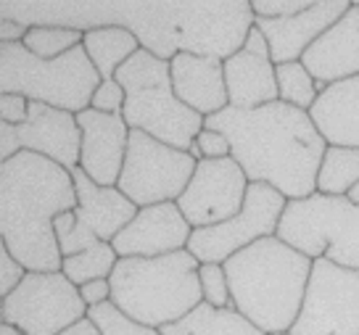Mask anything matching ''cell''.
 Masks as SVG:
<instances>
[{"label": "cell", "instance_id": "d6986e66", "mask_svg": "<svg viewBox=\"0 0 359 335\" xmlns=\"http://www.w3.org/2000/svg\"><path fill=\"white\" fill-rule=\"evenodd\" d=\"M169 67H172V85H175L177 98L188 109L201 114L203 119L230 106L222 58L180 53L169 61Z\"/></svg>", "mask_w": 359, "mask_h": 335}, {"label": "cell", "instance_id": "7a4b0ae2", "mask_svg": "<svg viewBox=\"0 0 359 335\" xmlns=\"http://www.w3.org/2000/svg\"><path fill=\"white\" fill-rule=\"evenodd\" d=\"M206 127L230 143V156L246 172L248 182H262L288 201L317 193V175L327 143L317 132L309 111L283 101L259 109H233L206 116Z\"/></svg>", "mask_w": 359, "mask_h": 335}, {"label": "cell", "instance_id": "5b68a950", "mask_svg": "<svg viewBox=\"0 0 359 335\" xmlns=\"http://www.w3.org/2000/svg\"><path fill=\"white\" fill-rule=\"evenodd\" d=\"M201 261L188 248L156 259H119L111 278V303L148 327H167L203 303Z\"/></svg>", "mask_w": 359, "mask_h": 335}, {"label": "cell", "instance_id": "484cf974", "mask_svg": "<svg viewBox=\"0 0 359 335\" xmlns=\"http://www.w3.org/2000/svg\"><path fill=\"white\" fill-rule=\"evenodd\" d=\"M119 261V254L114 251L111 243H98V246L82 251L77 257H67L61 264V272L67 275L77 288H82L85 282L93 280H109L111 278L114 267Z\"/></svg>", "mask_w": 359, "mask_h": 335}, {"label": "cell", "instance_id": "ab89813d", "mask_svg": "<svg viewBox=\"0 0 359 335\" xmlns=\"http://www.w3.org/2000/svg\"><path fill=\"white\" fill-rule=\"evenodd\" d=\"M346 198H348V201H351V203H357V206H359V182H357V185H354V188H351V190H348V196H346Z\"/></svg>", "mask_w": 359, "mask_h": 335}, {"label": "cell", "instance_id": "44dd1931", "mask_svg": "<svg viewBox=\"0 0 359 335\" xmlns=\"http://www.w3.org/2000/svg\"><path fill=\"white\" fill-rule=\"evenodd\" d=\"M224 85L233 109H259L280 101L278 93V67L269 53H251L241 48L224 58Z\"/></svg>", "mask_w": 359, "mask_h": 335}, {"label": "cell", "instance_id": "8992f818", "mask_svg": "<svg viewBox=\"0 0 359 335\" xmlns=\"http://www.w3.org/2000/svg\"><path fill=\"white\" fill-rule=\"evenodd\" d=\"M114 79L127 93L122 116L130 130H140L167 146L191 153L196 137L206 127V119L177 98L169 61L140 48Z\"/></svg>", "mask_w": 359, "mask_h": 335}, {"label": "cell", "instance_id": "4316f807", "mask_svg": "<svg viewBox=\"0 0 359 335\" xmlns=\"http://www.w3.org/2000/svg\"><path fill=\"white\" fill-rule=\"evenodd\" d=\"M278 93L280 101L288 106H296L302 111H309L320 93H317V79L309 74V69L304 67L302 61L293 64H280L278 67Z\"/></svg>", "mask_w": 359, "mask_h": 335}, {"label": "cell", "instance_id": "8d00e7d4", "mask_svg": "<svg viewBox=\"0 0 359 335\" xmlns=\"http://www.w3.org/2000/svg\"><path fill=\"white\" fill-rule=\"evenodd\" d=\"M29 32V27H24L19 22H11V19H0V45H13L22 43Z\"/></svg>", "mask_w": 359, "mask_h": 335}, {"label": "cell", "instance_id": "1f68e13d", "mask_svg": "<svg viewBox=\"0 0 359 335\" xmlns=\"http://www.w3.org/2000/svg\"><path fill=\"white\" fill-rule=\"evenodd\" d=\"M27 272H29V269L24 267L8 248L0 246V296H3V299L11 296V293L22 285V280L27 278Z\"/></svg>", "mask_w": 359, "mask_h": 335}, {"label": "cell", "instance_id": "3957f363", "mask_svg": "<svg viewBox=\"0 0 359 335\" xmlns=\"http://www.w3.org/2000/svg\"><path fill=\"white\" fill-rule=\"evenodd\" d=\"M72 209L77 190L67 167L29 151L0 161V238L29 272H61L53 222Z\"/></svg>", "mask_w": 359, "mask_h": 335}, {"label": "cell", "instance_id": "277c9868", "mask_svg": "<svg viewBox=\"0 0 359 335\" xmlns=\"http://www.w3.org/2000/svg\"><path fill=\"white\" fill-rule=\"evenodd\" d=\"M314 261L283 243L262 238L224 261L233 306L264 333L291 330L304 306Z\"/></svg>", "mask_w": 359, "mask_h": 335}, {"label": "cell", "instance_id": "f546056e", "mask_svg": "<svg viewBox=\"0 0 359 335\" xmlns=\"http://www.w3.org/2000/svg\"><path fill=\"white\" fill-rule=\"evenodd\" d=\"M198 280H201L203 303H209L214 309L233 306V293H230V280H227L224 264H201Z\"/></svg>", "mask_w": 359, "mask_h": 335}, {"label": "cell", "instance_id": "83f0119b", "mask_svg": "<svg viewBox=\"0 0 359 335\" xmlns=\"http://www.w3.org/2000/svg\"><path fill=\"white\" fill-rule=\"evenodd\" d=\"M85 40V32L77 29H64V27H29L27 37L22 40V45L37 58H61L67 56L69 50L79 48Z\"/></svg>", "mask_w": 359, "mask_h": 335}, {"label": "cell", "instance_id": "cb8c5ba5", "mask_svg": "<svg viewBox=\"0 0 359 335\" xmlns=\"http://www.w3.org/2000/svg\"><path fill=\"white\" fill-rule=\"evenodd\" d=\"M82 48L88 50V58L98 69L101 79H114L116 71L140 50V43L122 27H98L85 32Z\"/></svg>", "mask_w": 359, "mask_h": 335}, {"label": "cell", "instance_id": "e575fe53", "mask_svg": "<svg viewBox=\"0 0 359 335\" xmlns=\"http://www.w3.org/2000/svg\"><path fill=\"white\" fill-rule=\"evenodd\" d=\"M196 146L201 151V158H227L233 153L227 137L222 132H217V130H209V127H203L201 135L196 137Z\"/></svg>", "mask_w": 359, "mask_h": 335}, {"label": "cell", "instance_id": "ffe728a7", "mask_svg": "<svg viewBox=\"0 0 359 335\" xmlns=\"http://www.w3.org/2000/svg\"><path fill=\"white\" fill-rule=\"evenodd\" d=\"M74 190H77V214L79 224H85L90 233L103 243H111L127 224L140 212L116 185H98L82 172L74 169Z\"/></svg>", "mask_w": 359, "mask_h": 335}, {"label": "cell", "instance_id": "7402d4cb", "mask_svg": "<svg viewBox=\"0 0 359 335\" xmlns=\"http://www.w3.org/2000/svg\"><path fill=\"white\" fill-rule=\"evenodd\" d=\"M309 116L327 146L359 148V77L327 85Z\"/></svg>", "mask_w": 359, "mask_h": 335}, {"label": "cell", "instance_id": "ba28073f", "mask_svg": "<svg viewBox=\"0 0 359 335\" xmlns=\"http://www.w3.org/2000/svg\"><path fill=\"white\" fill-rule=\"evenodd\" d=\"M278 238L304 257L327 259L359 272V206L346 196H323L288 201Z\"/></svg>", "mask_w": 359, "mask_h": 335}, {"label": "cell", "instance_id": "4dcf8cb0", "mask_svg": "<svg viewBox=\"0 0 359 335\" xmlns=\"http://www.w3.org/2000/svg\"><path fill=\"white\" fill-rule=\"evenodd\" d=\"M124 103H127V93H124L122 85L116 79H103L98 90H95V95H93L90 109H95L101 114H122Z\"/></svg>", "mask_w": 359, "mask_h": 335}, {"label": "cell", "instance_id": "6da1fadb", "mask_svg": "<svg viewBox=\"0 0 359 335\" xmlns=\"http://www.w3.org/2000/svg\"><path fill=\"white\" fill-rule=\"evenodd\" d=\"M0 19L77 32L122 27L164 61L180 53L224 61L243 48L257 16L248 0H3Z\"/></svg>", "mask_w": 359, "mask_h": 335}, {"label": "cell", "instance_id": "d590c367", "mask_svg": "<svg viewBox=\"0 0 359 335\" xmlns=\"http://www.w3.org/2000/svg\"><path fill=\"white\" fill-rule=\"evenodd\" d=\"M79 293H82V299L88 303V309H93V306H101V303L111 301V282L109 280H93V282H85L79 288Z\"/></svg>", "mask_w": 359, "mask_h": 335}, {"label": "cell", "instance_id": "74e56055", "mask_svg": "<svg viewBox=\"0 0 359 335\" xmlns=\"http://www.w3.org/2000/svg\"><path fill=\"white\" fill-rule=\"evenodd\" d=\"M58 335H101V330L95 327V322H93L90 317H85V320H79V322L69 324L67 330H61Z\"/></svg>", "mask_w": 359, "mask_h": 335}, {"label": "cell", "instance_id": "9a60e30c", "mask_svg": "<svg viewBox=\"0 0 359 335\" xmlns=\"http://www.w3.org/2000/svg\"><path fill=\"white\" fill-rule=\"evenodd\" d=\"M193 227L175 201L143 206L135 219L111 240L119 259H156L182 251L191 243Z\"/></svg>", "mask_w": 359, "mask_h": 335}, {"label": "cell", "instance_id": "f1b7e54d", "mask_svg": "<svg viewBox=\"0 0 359 335\" xmlns=\"http://www.w3.org/2000/svg\"><path fill=\"white\" fill-rule=\"evenodd\" d=\"M88 317L95 322V327L101 330V335H161V330L148 327V324L133 320L130 314H124L122 309L114 306L111 301L88 309Z\"/></svg>", "mask_w": 359, "mask_h": 335}, {"label": "cell", "instance_id": "836d02e7", "mask_svg": "<svg viewBox=\"0 0 359 335\" xmlns=\"http://www.w3.org/2000/svg\"><path fill=\"white\" fill-rule=\"evenodd\" d=\"M29 98L16 93H0V119L6 124H24L29 119Z\"/></svg>", "mask_w": 359, "mask_h": 335}, {"label": "cell", "instance_id": "4fadbf2b", "mask_svg": "<svg viewBox=\"0 0 359 335\" xmlns=\"http://www.w3.org/2000/svg\"><path fill=\"white\" fill-rule=\"evenodd\" d=\"M22 151L56 161L69 172L79 167L82 151V130L77 124V114L61 111L53 106L32 101L29 119L24 124L0 122V161L19 156Z\"/></svg>", "mask_w": 359, "mask_h": 335}, {"label": "cell", "instance_id": "60d3db41", "mask_svg": "<svg viewBox=\"0 0 359 335\" xmlns=\"http://www.w3.org/2000/svg\"><path fill=\"white\" fill-rule=\"evenodd\" d=\"M269 335H291L288 330H283V333H269Z\"/></svg>", "mask_w": 359, "mask_h": 335}, {"label": "cell", "instance_id": "603a6c76", "mask_svg": "<svg viewBox=\"0 0 359 335\" xmlns=\"http://www.w3.org/2000/svg\"><path fill=\"white\" fill-rule=\"evenodd\" d=\"M161 335H269L246 320L236 306L214 309L209 303H198L185 320L161 327Z\"/></svg>", "mask_w": 359, "mask_h": 335}, {"label": "cell", "instance_id": "9c48e42d", "mask_svg": "<svg viewBox=\"0 0 359 335\" xmlns=\"http://www.w3.org/2000/svg\"><path fill=\"white\" fill-rule=\"evenodd\" d=\"M196 164L198 158H193L188 151L172 148L140 130H133L116 188L137 209L167 201L177 203L193 179Z\"/></svg>", "mask_w": 359, "mask_h": 335}, {"label": "cell", "instance_id": "52a82bcc", "mask_svg": "<svg viewBox=\"0 0 359 335\" xmlns=\"http://www.w3.org/2000/svg\"><path fill=\"white\" fill-rule=\"evenodd\" d=\"M103 79L79 45L61 58H37L22 43L0 45V93H16L29 101L69 114L90 109Z\"/></svg>", "mask_w": 359, "mask_h": 335}, {"label": "cell", "instance_id": "e0dca14e", "mask_svg": "<svg viewBox=\"0 0 359 335\" xmlns=\"http://www.w3.org/2000/svg\"><path fill=\"white\" fill-rule=\"evenodd\" d=\"M351 8L348 0H317L299 16H285V19H262L257 16V24L262 34L267 37L269 53L275 67L302 61L304 53L312 48L333 24Z\"/></svg>", "mask_w": 359, "mask_h": 335}, {"label": "cell", "instance_id": "5bb4252c", "mask_svg": "<svg viewBox=\"0 0 359 335\" xmlns=\"http://www.w3.org/2000/svg\"><path fill=\"white\" fill-rule=\"evenodd\" d=\"M248 185L246 172L233 156L201 158L185 193L177 198V206L193 230L214 227L233 219L243 209Z\"/></svg>", "mask_w": 359, "mask_h": 335}, {"label": "cell", "instance_id": "d4e9b609", "mask_svg": "<svg viewBox=\"0 0 359 335\" xmlns=\"http://www.w3.org/2000/svg\"><path fill=\"white\" fill-rule=\"evenodd\" d=\"M359 182V148L327 146L320 175L317 193L323 196H348V190Z\"/></svg>", "mask_w": 359, "mask_h": 335}, {"label": "cell", "instance_id": "d6a6232c", "mask_svg": "<svg viewBox=\"0 0 359 335\" xmlns=\"http://www.w3.org/2000/svg\"><path fill=\"white\" fill-rule=\"evenodd\" d=\"M309 0H254L251 8L254 16L262 19H285V16H299L309 8Z\"/></svg>", "mask_w": 359, "mask_h": 335}, {"label": "cell", "instance_id": "30bf717a", "mask_svg": "<svg viewBox=\"0 0 359 335\" xmlns=\"http://www.w3.org/2000/svg\"><path fill=\"white\" fill-rule=\"evenodd\" d=\"M88 317V303L64 272H27L0 303V320L24 335H58Z\"/></svg>", "mask_w": 359, "mask_h": 335}, {"label": "cell", "instance_id": "ac0fdd59", "mask_svg": "<svg viewBox=\"0 0 359 335\" xmlns=\"http://www.w3.org/2000/svg\"><path fill=\"white\" fill-rule=\"evenodd\" d=\"M302 64L317 82L333 85L359 77V6L351 3L341 19L304 53Z\"/></svg>", "mask_w": 359, "mask_h": 335}, {"label": "cell", "instance_id": "8fae6325", "mask_svg": "<svg viewBox=\"0 0 359 335\" xmlns=\"http://www.w3.org/2000/svg\"><path fill=\"white\" fill-rule=\"evenodd\" d=\"M288 206V198L269 185L254 182L248 185V196L243 209L222 224L193 230L188 251L201 264H224L238 251L254 246L262 238L278 235L283 212Z\"/></svg>", "mask_w": 359, "mask_h": 335}, {"label": "cell", "instance_id": "f35d334b", "mask_svg": "<svg viewBox=\"0 0 359 335\" xmlns=\"http://www.w3.org/2000/svg\"><path fill=\"white\" fill-rule=\"evenodd\" d=\"M0 335H24L22 330H16L11 324H0Z\"/></svg>", "mask_w": 359, "mask_h": 335}, {"label": "cell", "instance_id": "7c38bea8", "mask_svg": "<svg viewBox=\"0 0 359 335\" xmlns=\"http://www.w3.org/2000/svg\"><path fill=\"white\" fill-rule=\"evenodd\" d=\"M291 335H359V272L314 259L309 288Z\"/></svg>", "mask_w": 359, "mask_h": 335}, {"label": "cell", "instance_id": "2e32d148", "mask_svg": "<svg viewBox=\"0 0 359 335\" xmlns=\"http://www.w3.org/2000/svg\"><path fill=\"white\" fill-rule=\"evenodd\" d=\"M82 130V151L79 169L98 185H116L124 167L127 146H130V127L122 114H101L95 109L77 114Z\"/></svg>", "mask_w": 359, "mask_h": 335}]
</instances>
